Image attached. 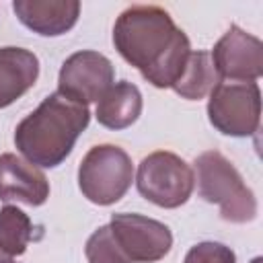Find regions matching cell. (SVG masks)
<instances>
[{
  "label": "cell",
  "mask_w": 263,
  "mask_h": 263,
  "mask_svg": "<svg viewBox=\"0 0 263 263\" xmlns=\"http://www.w3.org/2000/svg\"><path fill=\"white\" fill-rule=\"evenodd\" d=\"M90 111L60 92H51L14 129V146L35 166L55 168L88 127Z\"/></svg>",
  "instance_id": "2"
},
{
  "label": "cell",
  "mask_w": 263,
  "mask_h": 263,
  "mask_svg": "<svg viewBox=\"0 0 263 263\" xmlns=\"http://www.w3.org/2000/svg\"><path fill=\"white\" fill-rule=\"evenodd\" d=\"M109 230L127 263H156L164 259L173 247L171 228L142 214H113Z\"/></svg>",
  "instance_id": "7"
},
{
  "label": "cell",
  "mask_w": 263,
  "mask_h": 263,
  "mask_svg": "<svg viewBox=\"0 0 263 263\" xmlns=\"http://www.w3.org/2000/svg\"><path fill=\"white\" fill-rule=\"evenodd\" d=\"M218 76L230 82H255L263 76V43L236 25L218 39L212 53Z\"/></svg>",
  "instance_id": "9"
},
{
  "label": "cell",
  "mask_w": 263,
  "mask_h": 263,
  "mask_svg": "<svg viewBox=\"0 0 263 263\" xmlns=\"http://www.w3.org/2000/svg\"><path fill=\"white\" fill-rule=\"evenodd\" d=\"M197 193L208 203L220 205V218L245 224L257 218V197L242 181L236 166L218 150L201 152L195 158Z\"/></svg>",
  "instance_id": "3"
},
{
  "label": "cell",
  "mask_w": 263,
  "mask_h": 263,
  "mask_svg": "<svg viewBox=\"0 0 263 263\" xmlns=\"http://www.w3.org/2000/svg\"><path fill=\"white\" fill-rule=\"evenodd\" d=\"M0 199L43 205L49 199V181L45 173L29 160L4 152L0 154Z\"/></svg>",
  "instance_id": "10"
},
{
  "label": "cell",
  "mask_w": 263,
  "mask_h": 263,
  "mask_svg": "<svg viewBox=\"0 0 263 263\" xmlns=\"http://www.w3.org/2000/svg\"><path fill=\"white\" fill-rule=\"evenodd\" d=\"M113 80L111 60L99 51L82 49L64 60L58 74V92L74 103L90 105L109 90Z\"/></svg>",
  "instance_id": "8"
},
{
  "label": "cell",
  "mask_w": 263,
  "mask_h": 263,
  "mask_svg": "<svg viewBox=\"0 0 263 263\" xmlns=\"http://www.w3.org/2000/svg\"><path fill=\"white\" fill-rule=\"evenodd\" d=\"M136 187L140 195L164 210H175L193 193V168L175 152L158 150L142 158L136 173Z\"/></svg>",
  "instance_id": "5"
},
{
  "label": "cell",
  "mask_w": 263,
  "mask_h": 263,
  "mask_svg": "<svg viewBox=\"0 0 263 263\" xmlns=\"http://www.w3.org/2000/svg\"><path fill=\"white\" fill-rule=\"evenodd\" d=\"M12 10L16 18L37 35L60 37L68 33L78 16V0H14Z\"/></svg>",
  "instance_id": "11"
},
{
  "label": "cell",
  "mask_w": 263,
  "mask_h": 263,
  "mask_svg": "<svg viewBox=\"0 0 263 263\" xmlns=\"http://www.w3.org/2000/svg\"><path fill=\"white\" fill-rule=\"evenodd\" d=\"M84 255H86L88 263H127L113 242L109 224L97 228L88 236V240L84 245Z\"/></svg>",
  "instance_id": "16"
},
{
  "label": "cell",
  "mask_w": 263,
  "mask_h": 263,
  "mask_svg": "<svg viewBox=\"0 0 263 263\" xmlns=\"http://www.w3.org/2000/svg\"><path fill=\"white\" fill-rule=\"evenodd\" d=\"M208 119L224 136L247 138L261 123V90L257 82H220L208 99Z\"/></svg>",
  "instance_id": "6"
},
{
  "label": "cell",
  "mask_w": 263,
  "mask_h": 263,
  "mask_svg": "<svg viewBox=\"0 0 263 263\" xmlns=\"http://www.w3.org/2000/svg\"><path fill=\"white\" fill-rule=\"evenodd\" d=\"M251 263H263V259H261V257H255V259H253Z\"/></svg>",
  "instance_id": "19"
},
{
  "label": "cell",
  "mask_w": 263,
  "mask_h": 263,
  "mask_svg": "<svg viewBox=\"0 0 263 263\" xmlns=\"http://www.w3.org/2000/svg\"><path fill=\"white\" fill-rule=\"evenodd\" d=\"M39 78V60L25 47H0V109L21 99Z\"/></svg>",
  "instance_id": "12"
},
{
  "label": "cell",
  "mask_w": 263,
  "mask_h": 263,
  "mask_svg": "<svg viewBox=\"0 0 263 263\" xmlns=\"http://www.w3.org/2000/svg\"><path fill=\"white\" fill-rule=\"evenodd\" d=\"M222 78L218 76L210 51H191L187 66L181 74V78L177 80V84L173 86V90L187 99V101H199L205 95L212 92V88L216 84H220Z\"/></svg>",
  "instance_id": "14"
},
{
  "label": "cell",
  "mask_w": 263,
  "mask_h": 263,
  "mask_svg": "<svg viewBox=\"0 0 263 263\" xmlns=\"http://www.w3.org/2000/svg\"><path fill=\"white\" fill-rule=\"evenodd\" d=\"M0 257H2V253H0Z\"/></svg>",
  "instance_id": "20"
},
{
  "label": "cell",
  "mask_w": 263,
  "mask_h": 263,
  "mask_svg": "<svg viewBox=\"0 0 263 263\" xmlns=\"http://www.w3.org/2000/svg\"><path fill=\"white\" fill-rule=\"evenodd\" d=\"M33 238L31 218L16 205L6 203L0 210V253L4 257H18L27 251Z\"/></svg>",
  "instance_id": "15"
},
{
  "label": "cell",
  "mask_w": 263,
  "mask_h": 263,
  "mask_svg": "<svg viewBox=\"0 0 263 263\" xmlns=\"http://www.w3.org/2000/svg\"><path fill=\"white\" fill-rule=\"evenodd\" d=\"M0 263H14V261H12L10 257H4V255H2V257H0Z\"/></svg>",
  "instance_id": "18"
},
{
  "label": "cell",
  "mask_w": 263,
  "mask_h": 263,
  "mask_svg": "<svg viewBox=\"0 0 263 263\" xmlns=\"http://www.w3.org/2000/svg\"><path fill=\"white\" fill-rule=\"evenodd\" d=\"M119 55L156 88H173L191 55V41L173 16L154 4L125 8L113 25Z\"/></svg>",
  "instance_id": "1"
},
{
  "label": "cell",
  "mask_w": 263,
  "mask_h": 263,
  "mask_svg": "<svg viewBox=\"0 0 263 263\" xmlns=\"http://www.w3.org/2000/svg\"><path fill=\"white\" fill-rule=\"evenodd\" d=\"M134 181V162L129 154L115 144L92 146L78 166V187L82 195L97 205L119 201Z\"/></svg>",
  "instance_id": "4"
},
{
  "label": "cell",
  "mask_w": 263,
  "mask_h": 263,
  "mask_svg": "<svg viewBox=\"0 0 263 263\" xmlns=\"http://www.w3.org/2000/svg\"><path fill=\"white\" fill-rule=\"evenodd\" d=\"M142 92L136 84L121 80L97 101V121L107 129H125L138 121L142 113Z\"/></svg>",
  "instance_id": "13"
},
{
  "label": "cell",
  "mask_w": 263,
  "mask_h": 263,
  "mask_svg": "<svg viewBox=\"0 0 263 263\" xmlns=\"http://www.w3.org/2000/svg\"><path fill=\"white\" fill-rule=\"evenodd\" d=\"M183 263H236V255L230 247L214 240H203L193 245Z\"/></svg>",
  "instance_id": "17"
}]
</instances>
